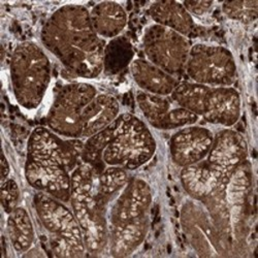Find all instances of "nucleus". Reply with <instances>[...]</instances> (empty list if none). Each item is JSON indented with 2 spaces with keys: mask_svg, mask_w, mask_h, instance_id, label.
Masks as SVG:
<instances>
[{
  "mask_svg": "<svg viewBox=\"0 0 258 258\" xmlns=\"http://www.w3.org/2000/svg\"><path fill=\"white\" fill-rule=\"evenodd\" d=\"M128 170L119 166H105L97 177V190L100 198L109 203L128 183Z\"/></svg>",
  "mask_w": 258,
  "mask_h": 258,
  "instance_id": "24",
  "label": "nucleus"
},
{
  "mask_svg": "<svg viewBox=\"0 0 258 258\" xmlns=\"http://www.w3.org/2000/svg\"><path fill=\"white\" fill-rule=\"evenodd\" d=\"M209 86L195 82H180L170 98L180 107L193 113L201 118L204 102L209 91Z\"/></svg>",
  "mask_w": 258,
  "mask_h": 258,
  "instance_id": "23",
  "label": "nucleus"
},
{
  "mask_svg": "<svg viewBox=\"0 0 258 258\" xmlns=\"http://www.w3.org/2000/svg\"><path fill=\"white\" fill-rule=\"evenodd\" d=\"M83 145L84 140L62 138L48 126H38L29 136L26 160L63 167L73 173L82 162Z\"/></svg>",
  "mask_w": 258,
  "mask_h": 258,
  "instance_id": "9",
  "label": "nucleus"
},
{
  "mask_svg": "<svg viewBox=\"0 0 258 258\" xmlns=\"http://www.w3.org/2000/svg\"><path fill=\"white\" fill-rule=\"evenodd\" d=\"M98 173L90 165L81 162L72 173L71 209L82 229L87 252L101 253L109 243L110 225L107 204L97 190Z\"/></svg>",
  "mask_w": 258,
  "mask_h": 258,
  "instance_id": "3",
  "label": "nucleus"
},
{
  "mask_svg": "<svg viewBox=\"0 0 258 258\" xmlns=\"http://www.w3.org/2000/svg\"><path fill=\"white\" fill-rule=\"evenodd\" d=\"M150 227L149 216L110 226L107 247L114 257L133 255L144 243Z\"/></svg>",
  "mask_w": 258,
  "mask_h": 258,
  "instance_id": "17",
  "label": "nucleus"
},
{
  "mask_svg": "<svg viewBox=\"0 0 258 258\" xmlns=\"http://www.w3.org/2000/svg\"><path fill=\"white\" fill-rule=\"evenodd\" d=\"M221 10L229 20L250 24L257 19L258 2L257 0H230L222 3Z\"/></svg>",
  "mask_w": 258,
  "mask_h": 258,
  "instance_id": "26",
  "label": "nucleus"
},
{
  "mask_svg": "<svg viewBox=\"0 0 258 258\" xmlns=\"http://www.w3.org/2000/svg\"><path fill=\"white\" fill-rule=\"evenodd\" d=\"M180 179L184 190L199 201L207 200L226 189L205 161L183 167Z\"/></svg>",
  "mask_w": 258,
  "mask_h": 258,
  "instance_id": "20",
  "label": "nucleus"
},
{
  "mask_svg": "<svg viewBox=\"0 0 258 258\" xmlns=\"http://www.w3.org/2000/svg\"><path fill=\"white\" fill-rule=\"evenodd\" d=\"M32 203L40 224L49 234L55 256L82 257L88 253L82 229L66 203L38 191Z\"/></svg>",
  "mask_w": 258,
  "mask_h": 258,
  "instance_id": "5",
  "label": "nucleus"
},
{
  "mask_svg": "<svg viewBox=\"0 0 258 258\" xmlns=\"http://www.w3.org/2000/svg\"><path fill=\"white\" fill-rule=\"evenodd\" d=\"M148 14L154 24L174 30L187 38L197 32L196 21L182 3L175 0L154 2L150 5Z\"/></svg>",
  "mask_w": 258,
  "mask_h": 258,
  "instance_id": "19",
  "label": "nucleus"
},
{
  "mask_svg": "<svg viewBox=\"0 0 258 258\" xmlns=\"http://www.w3.org/2000/svg\"><path fill=\"white\" fill-rule=\"evenodd\" d=\"M242 115V98L239 91L229 87H210L201 118L206 122L231 128Z\"/></svg>",
  "mask_w": 258,
  "mask_h": 258,
  "instance_id": "14",
  "label": "nucleus"
},
{
  "mask_svg": "<svg viewBox=\"0 0 258 258\" xmlns=\"http://www.w3.org/2000/svg\"><path fill=\"white\" fill-rule=\"evenodd\" d=\"M191 46L189 38L154 23L145 29L142 38L146 59L177 79L185 75Z\"/></svg>",
  "mask_w": 258,
  "mask_h": 258,
  "instance_id": "8",
  "label": "nucleus"
},
{
  "mask_svg": "<svg viewBox=\"0 0 258 258\" xmlns=\"http://www.w3.org/2000/svg\"><path fill=\"white\" fill-rule=\"evenodd\" d=\"M120 114V103L115 96L98 93L83 112L82 140L101 132L113 123Z\"/></svg>",
  "mask_w": 258,
  "mask_h": 258,
  "instance_id": "18",
  "label": "nucleus"
},
{
  "mask_svg": "<svg viewBox=\"0 0 258 258\" xmlns=\"http://www.w3.org/2000/svg\"><path fill=\"white\" fill-rule=\"evenodd\" d=\"M156 149L157 143L149 126L133 114L121 113L101 132L84 140L81 160L97 173L105 166L132 171L151 160Z\"/></svg>",
  "mask_w": 258,
  "mask_h": 258,
  "instance_id": "2",
  "label": "nucleus"
},
{
  "mask_svg": "<svg viewBox=\"0 0 258 258\" xmlns=\"http://www.w3.org/2000/svg\"><path fill=\"white\" fill-rule=\"evenodd\" d=\"M10 78L19 105L27 111L36 110L52 80V66L47 53L33 41L21 42L11 56Z\"/></svg>",
  "mask_w": 258,
  "mask_h": 258,
  "instance_id": "4",
  "label": "nucleus"
},
{
  "mask_svg": "<svg viewBox=\"0 0 258 258\" xmlns=\"http://www.w3.org/2000/svg\"><path fill=\"white\" fill-rule=\"evenodd\" d=\"M24 171L28 184L33 189L66 204L70 203L72 190L71 171L63 167L30 160H26Z\"/></svg>",
  "mask_w": 258,
  "mask_h": 258,
  "instance_id": "15",
  "label": "nucleus"
},
{
  "mask_svg": "<svg viewBox=\"0 0 258 258\" xmlns=\"http://www.w3.org/2000/svg\"><path fill=\"white\" fill-rule=\"evenodd\" d=\"M11 174V165L9 163V160L6 156V153L3 151V157H2V183L5 182L10 178Z\"/></svg>",
  "mask_w": 258,
  "mask_h": 258,
  "instance_id": "29",
  "label": "nucleus"
},
{
  "mask_svg": "<svg viewBox=\"0 0 258 258\" xmlns=\"http://www.w3.org/2000/svg\"><path fill=\"white\" fill-rule=\"evenodd\" d=\"M93 29L102 39H115L125 30L128 16L125 9L116 2H101L90 11Z\"/></svg>",
  "mask_w": 258,
  "mask_h": 258,
  "instance_id": "21",
  "label": "nucleus"
},
{
  "mask_svg": "<svg viewBox=\"0 0 258 258\" xmlns=\"http://www.w3.org/2000/svg\"><path fill=\"white\" fill-rule=\"evenodd\" d=\"M20 198V188L15 179L9 178L0 185V201L7 215L19 207Z\"/></svg>",
  "mask_w": 258,
  "mask_h": 258,
  "instance_id": "27",
  "label": "nucleus"
},
{
  "mask_svg": "<svg viewBox=\"0 0 258 258\" xmlns=\"http://www.w3.org/2000/svg\"><path fill=\"white\" fill-rule=\"evenodd\" d=\"M137 104L147 123L157 131H178L197 124L199 116L178 106L170 96H160L140 91Z\"/></svg>",
  "mask_w": 258,
  "mask_h": 258,
  "instance_id": "11",
  "label": "nucleus"
},
{
  "mask_svg": "<svg viewBox=\"0 0 258 258\" xmlns=\"http://www.w3.org/2000/svg\"><path fill=\"white\" fill-rule=\"evenodd\" d=\"M185 75L191 82L209 87H229L238 77V69L227 48L201 42L190 48Z\"/></svg>",
  "mask_w": 258,
  "mask_h": 258,
  "instance_id": "7",
  "label": "nucleus"
},
{
  "mask_svg": "<svg viewBox=\"0 0 258 258\" xmlns=\"http://www.w3.org/2000/svg\"><path fill=\"white\" fill-rule=\"evenodd\" d=\"M7 229L12 247L17 253L23 254L31 250L35 243V230L28 211L18 207L8 214Z\"/></svg>",
  "mask_w": 258,
  "mask_h": 258,
  "instance_id": "22",
  "label": "nucleus"
},
{
  "mask_svg": "<svg viewBox=\"0 0 258 258\" xmlns=\"http://www.w3.org/2000/svg\"><path fill=\"white\" fill-rule=\"evenodd\" d=\"M134 60V49L127 39L117 37L105 46L103 71L117 73L126 66H131Z\"/></svg>",
  "mask_w": 258,
  "mask_h": 258,
  "instance_id": "25",
  "label": "nucleus"
},
{
  "mask_svg": "<svg viewBox=\"0 0 258 258\" xmlns=\"http://www.w3.org/2000/svg\"><path fill=\"white\" fill-rule=\"evenodd\" d=\"M214 134L201 125H189L178 129L169 140V154L179 167L198 164L206 159L213 144Z\"/></svg>",
  "mask_w": 258,
  "mask_h": 258,
  "instance_id": "12",
  "label": "nucleus"
},
{
  "mask_svg": "<svg viewBox=\"0 0 258 258\" xmlns=\"http://www.w3.org/2000/svg\"><path fill=\"white\" fill-rule=\"evenodd\" d=\"M248 157V145L244 137L231 128H224L214 135L213 144L204 160L225 186L234 171Z\"/></svg>",
  "mask_w": 258,
  "mask_h": 258,
  "instance_id": "10",
  "label": "nucleus"
},
{
  "mask_svg": "<svg viewBox=\"0 0 258 258\" xmlns=\"http://www.w3.org/2000/svg\"><path fill=\"white\" fill-rule=\"evenodd\" d=\"M98 94L95 86L74 82L62 86L47 115V126L55 134L71 140H82V115Z\"/></svg>",
  "mask_w": 258,
  "mask_h": 258,
  "instance_id": "6",
  "label": "nucleus"
},
{
  "mask_svg": "<svg viewBox=\"0 0 258 258\" xmlns=\"http://www.w3.org/2000/svg\"><path fill=\"white\" fill-rule=\"evenodd\" d=\"M153 201L150 185L141 178H131L114 200L107 219L109 225H117L148 215Z\"/></svg>",
  "mask_w": 258,
  "mask_h": 258,
  "instance_id": "13",
  "label": "nucleus"
},
{
  "mask_svg": "<svg viewBox=\"0 0 258 258\" xmlns=\"http://www.w3.org/2000/svg\"><path fill=\"white\" fill-rule=\"evenodd\" d=\"M132 77L143 92L160 96H170L180 83L146 58L134 59L129 66Z\"/></svg>",
  "mask_w": 258,
  "mask_h": 258,
  "instance_id": "16",
  "label": "nucleus"
},
{
  "mask_svg": "<svg viewBox=\"0 0 258 258\" xmlns=\"http://www.w3.org/2000/svg\"><path fill=\"white\" fill-rule=\"evenodd\" d=\"M40 40L78 78L91 80L103 72L105 40L93 29L89 10L82 5L58 8L42 25Z\"/></svg>",
  "mask_w": 258,
  "mask_h": 258,
  "instance_id": "1",
  "label": "nucleus"
},
{
  "mask_svg": "<svg viewBox=\"0 0 258 258\" xmlns=\"http://www.w3.org/2000/svg\"><path fill=\"white\" fill-rule=\"evenodd\" d=\"M182 5L192 17L193 16L202 17L211 11L212 7L214 6V3L203 2V0H197V2H193V0H186V2H182Z\"/></svg>",
  "mask_w": 258,
  "mask_h": 258,
  "instance_id": "28",
  "label": "nucleus"
}]
</instances>
